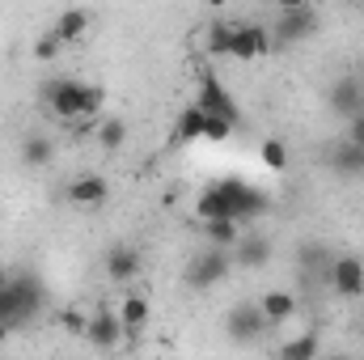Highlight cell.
Instances as JSON below:
<instances>
[{
  "label": "cell",
  "instance_id": "19",
  "mask_svg": "<svg viewBox=\"0 0 364 360\" xmlns=\"http://www.w3.org/2000/svg\"><path fill=\"white\" fill-rule=\"evenodd\" d=\"M51 157H55V144H51L47 136H30V140L21 144V162H26L30 170H43V166H51Z\"/></svg>",
  "mask_w": 364,
  "mask_h": 360
},
{
  "label": "cell",
  "instance_id": "6",
  "mask_svg": "<svg viewBox=\"0 0 364 360\" xmlns=\"http://www.w3.org/2000/svg\"><path fill=\"white\" fill-rule=\"evenodd\" d=\"M267 47H272V38H267L263 26H255V21L233 26V43H229L233 60H259V55H267Z\"/></svg>",
  "mask_w": 364,
  "mask_h": 360
},
{
  "label": "cell",
  "instance_id": "30",
  "mask_svg": "<svg viewBox=\"0 0 364 360\" xmlns=\"http://www.w3.org/2000/svg\"><path fill=\"white\" fill-rule=\"evenodd\" d=\"M9 331H13V327H4V322H0V348L9 344Z\"/></svg>",
  "mask_w": 364,
  "mask_h": 360
},
{
  "label": "cell",
  "instance_id": "11",
  "mask_svg": "<svg viewBox=\"0 0 364 360\" xmlns=\"http://www.w3.org/2000/svg\"><path fill=\"white\" fill-rule=\"evenodd\" d=\"M106 195H110V182L102 179V174H81L68 186V199L77 208H97V203H106Z\"/></svg>",
  "mask_w": 364,
  "mask_h": 360
},
{
  "label": "cell",
  "instance_id": "26",
  "mask_svg": "<svg viewBox=\"0 0 364 360\" xmlns=\"http://www.w3.org/2000/svg\"><path fill=\"white\" fill-rule=\"evenodd\" d=\"M60 47H64V43H60L55 30H51V34H38V43H34V60H55Z\"/></svg>",
  "mask_w": 364,
  "mask_h": 360
},
{
  "label": "cell",
  "instance_id": "27",
  "mask_svg": "<svg viewBox=\"0 0 364 360\" xmlns=\"http://www.w3.org/2000/svg\"><path fill=\"white\" fill-rule=\"evenodd\" d=\"M60 327H64L68 335H85L90 318H85V314H77V309H64V314H60Z\"/></svg>",
  "mask_w": 364,
  "mask_h": 360
},
{
  "label": "cell",
  "instance_id": "28",
  "mask_svg": "<svg viewBox=\"0 0 364 360\" xmlns=\"http://www.w3.org/2000/svg\"><path fill=\"white\" fill-rule=\"evenodd\" d=\"M348 140H352V144H360V149H364V110H356V115L348 119Z\"/></svg>",
  "mask_w": 364,
  "mask_h": 360
},
{
  "label": "cell",
  "instance_id": "24",
  "mask_svg": "<svg viewBox=\"0 0 364 360\" xmlns=\"http://www.w3.org/2000/svg\"><path fill=\"white\" fill-rule=\"evenodd\" d=\"M259 157H263L267 170H284V166H288V149H284V140H263Z\"/></svg>",
  "mask_w": 364,
  "mask_h": 360
},
{
  "label": "cell",
  "instance_id": "23",
  "mask_svg": "<svg viewBox=\"0 0 364 360\" xmlns=\"http://www.w3.org/2000/svg\"><path fill=\"white\" fill-rule=\"evenodd\" d=\"M203 43H208V55H229L233 26H229V21H212V26H208V34H203Z\"/></svg>",
  "mask_w": 364,
  "mask_h": 360
},
{
  "label": "cell",
  "instance_id": "21",
  "mask_svg": "<svg viewBox=\"0 0 364 360\" xmlns=\"http://www.w3.org/2000/svg\"><path fill=\"white\" fill-rule=\"evenodd\" d=\"M322 352V339H318V331H309V335H301V339H288V344H279V356L284 360H314Z\"/></svg>",
  "mask_w": 364,
  "mask_h": 360
},
{
  "label": "cell",
  "instance_id": "8",
  "mask_svg": "<svg viewBox=\"0 0 364 360\" xmlns=\"http://www.w3.org/2000/svg\"><path fill=\"white\" fill-rule=\"evenodd\" d=\"M85 339H90L93 348H102V352L119 348V339H123V322H119V314H114V309H102V314H93L90 327H85Z\"/></svg>",
  "mask_w": 364,
  "mask_h": 360
},
{
  "label": "cell",
  "instance_id": "16",
  "mask_svg": "<svg viewBox=\"0 0 364 360\" xmlns=\"http://www.w3.org/2000/svg\"><path fill=\"white\" fill-rule=\"evenodd\" d=\"M51 30L60 34V43H81L85 30H90V13H85V9H64L60 21H55Z\"/></svg>",
  "mask_w": 364,
  "mask_h": 360
},
{
  "label": "cell",
  "instance_id": "13",
  "mask_svg": "<svg viewBox=\"0 0 364 360\" xmlns=\"http://www.w3.org/2000/svg\"><path fill=\"white\" fill-rule=\"evenodd\" d=\"M119 322H123V331H144L149 327V318H153V309H149V297H140V292H127L123 301H119Z\"/></svg>",
  "mask_w": 364,
  "mask_h": 360
},
{
  "label": "cell",
  "instance_id": "10",
  "mask_svg": "<svg viewBox=\"0 0 364 360\" xmlns=\"http://www.w3.org/2000/svg\"><path fill=\"white\" fill-rule=\"evenodd\" d=\"M331 110L343 115V119H352L356 110H364V85L356 77H339V81L331 85Z\"/></svg>",
  "mask_w": 364,
  "mask_h": 360
},
{
  "label": "cell",
  "instance_id": "2",
  "mask_svg": "<svg viewBox=\"0 0 364 360\" xmlns=\"http://www.w3.org/2000/svg\"><path fill=\"white\" fill-rule=\"evenodd\" d=\"M43 102H47V110H51L55 119H64V123L90 119V110H85V85L73 81V77H60V81L43 85Z\"/></svg>",
  "mask_w": 364,
  "mask_h": 360
},
{
  "label": "cell",
  "instance_id": "3",
  "mask_svg": "<svg viewBox=\"0 0 364 360\" xmlns=\"http://www.w3.org/2000/svg\"><path fill=\"white\" fill-rule=\"evenodd\" d=\"M229 275V250H220V246H212V250H203V255H195L186 271H182V284L186 288H216L220 280Z\"/></svg>",
  "mask_w": 364,
  "mask_h": 360
},
{
  "label": "cell",
  "instance_id": "7",
  "mask_svg": "<svg viewBox=\"0 0 364 360\" xmlns=\"http://www.w3.org/2000/svg\"><path fill=\"white\" fill-rule=\"evenodd\" d=\"M314 30H318V13H314L309 4H296V9H284L275 38H279V43H301V38H309Z\"/></svg>",
  "mask_w": 364,
  "mask_h": 360
},
{
  "label": "cell",
  "instance_id": "4",
  "mask_svg": "<svg viewBox=\"0 0 364 360\" xmlns=\"http://www.w3.org/2000/svg\"><path fill=\"white\" fill-rule=\"evenodd\" d=\"M225 327H229V339H233V344H255V339H263V335L272 331V322L263 318L259 301H255V305H250V301H242V305L229 314V322H225Z\"/></svg>",
  "mask_w": 364,
  "mask_h": 360
},
{
  "label": "cell",
  "instance_id": "17",
  "mask_svg": "<svg viewBox=\"0 0 364 360\" xmlns=\"http://www.w3.org/2000/svg\"><path fill=\"white\" fill-rule=\"evenodd\" d=\"M237 263L242 268H267L272 263V242L267 238H237Z\"/></svg>",
  "mask_w": 364,
  "mask_h": 360
},
{
  "label": "cell",
  "instance_id": "20",
  "mask_svg": "<svg viewBox=\"0 0 364 360\" xmlns=\"http://www.w3.org/2000/svg\"><path fill=\"white\" fill-rule=\"evenodd\" d=\"M331 166L343 170V174H364V149L360 144H352V140H343V144L331 153Z\"/></svg>",
  "mask_w": 364,
  "mask_h": 360
},
{
  "label": "cell",
  "instance_id": "29",
  "mask_svg": "<svg viewBox=\"0 0 364 360\" xmlns=\"http://www.w3.org/2000/svg\"><path fill=\"white\" fill-rule=\"evenodd\" d=\"M102 102H106V93H102V85H85V110H90V119L102 110Z\"/></svg>",
  "mask_w": 364,
  "mask_h": 360
},
{
  "label": "cell",
  "instance_id": "12",
  "mask_svg": "<svg viewBox=\"0 0 364 360\" xmlns=\"http://www.w3.org/2000/svg\"><path fill=\"white\" fill-rule=\"evenodd\" d=\"M259 309H263V318H267L272 327H284V322H292V318H296V297H292V292H284V288H272V292H263Z\"/></svg>",
  "mask_w": 364,
  "mask_h": 360
},
{
  "label": "cell",
  "instance_id": "32",
  "mask_svg": "<svg viewBox=\"0 0 364 360\" xmlns=\"http://www.w3.org/2000/svg\"><path fill=\"white\" fill-rule=\"evenodd\" d=\"M203 4H208V9H225L229 0H203Z\"/></svg>",
  "mask_w": 364,
  "mask_h": 360
},
{
  "label": "cell",
  "instance_id": "9",
  "mask_svg": "<svg viewBox=\"0 0 364 360\" xmlns=\"http://www.w3.org/2000/svg\"><path fill=\"white\" fill-rule=\"evenodd\" d=\"M199 106H203L208 115H220V119H229V123H237V119H242V110L233 106L229 90H225L216 77H203V85H199Z\"/></svg>",
  "mask_w": 364,
  "mask_h": 360
},
{
  "label": "cell",
  "instance_id": "15",
  "mask_svg": "<svg viewBox=\"0 0 364 360\" xmlns=\"http://www.w3.org/2000/svg\"><path fill=\"white\" fill-rule=\"evenodd\" d=\"M203 123H208V110H203L199 102H191V106L178 115V123H174V144L199 140V136H203Z\"/></svg>",
  "mask_w": 364,
  "mask_h": 360
},
{
  "label": "cell",
  "instance_id": "25",
  "mask_svg": "<svg viewBox=\"0 0 364 360\" xmlns=\"http://www.w3.org/2000/svg\"><path fill=\"white\" fill-rule=\"evenodd\" d=\"M233 127H237V123H229V119H220V115H208V123H203V140H229Z\"/></svg>",
  "mask_w": 364,
  "mask_h": 360
},
{
  "label": "cell",
  "instance_id": "1",
  "mask_svg": "<svg viewBox=\"0 0 364 360\" xmlns=\"http://www.w3.org/2000/svg\"><path fill=\"white\" fill-rule=\"evenodd\" d=\"M38 305H43V288L34 275H0V322L4 327L30 322Z\"/></svg>",
  "mask_w": 364,
  "mask_h": 360
},
{
  "label": "cell",
  "instance_id": "22",
  "mask_svg": "<svg viewBox=\"0 0 364 360\" xmlns=\"http://www.w3.org/2000/svg\"><path fill=\"white\" fill-rule=\"evenodd\" d=\"M123 140H127V123H123V119H102V123H97V144H102L106 153L123 149Z\"/></svg>",
  "mask_w": 364,
  "mask_h": 360
},
{
  "label": "cell",
  "instance_id": "31",
  "mask_svg": "<svg viewBox=\"0 0 364 360\" xmlns=\"http://www.w3.org/2000/svg\"><path fill=\"white\" fill-rule=\"evenodd\" d=\"M296 4H309V0H279V9H296Z\"/></svg>",
  "mask_w": 364,
  "mask_h": 360
},
{
  "label": "cell",
  "instance_id": "18",
  "mask_svg": "<svg viewBox=\"0 0 364 360\" xmlns=\"http://www.w3.org/2000/svg\"><path fill=\"white\" fill-rule=\"evenodd\" d=\"M203 233H208V242H212V246H220V250L237 246V238H242V229H237V221H233V216H216V221H203Z\"/></svg>",
  "mask_w": 364,
  "mask_h": 360
},
{
  "label": "cell",
  "instance_id": "5",
  "mask_svg": "<svg viewBox=\"0 0 364 360\" xmlns=\"http://www.w3.org/2000/svg\"><path fill=\"white\" fill-rule=\"evenodd\" d=\"M331 288L339 292V297H364V259L356 255H339L335 263H331Z\"/></svg>",
  "mask_w": 364,
  "mask_h": 360
},
{
  "label": "cell",
  "instance_id": "14",
  "mask_svg": "<svg viewBox=\"0 0 364 360\" xmlns=\"http://www.w3.org/2000/svg\"><path fill=\"white\" fill-rule=\"evenodd\" d=\"M106 275H110L114 284L136 280V275H140V255H136L132 246H114V250L106 255Z\"/></svg>",
  "mask_w": 364,
  "mask_h": 360
}]
</instances>
